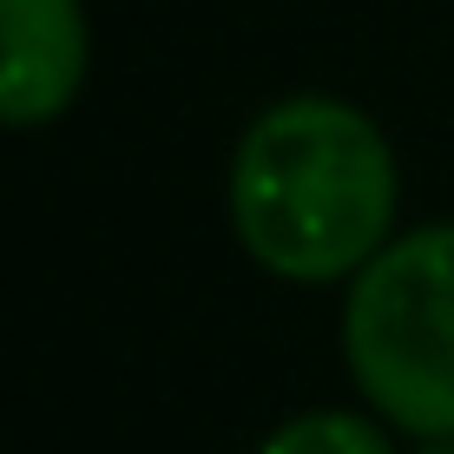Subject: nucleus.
<instances>
[{"mask_svg": "<svg viewBox=\"0 0 454 454\" xmlns=\"http://www.w3.org/2000/svg\"><path fill=\"white\" fill-rule=\"evenodd\" d=\"M421 454H454V442H428V448H421Z\"/></svg>", "mask_w": 454, "mask_h": 454, "instance_id": "5", "label": "nucleus"}, {"mask_svg": "<svg viewBox=\"0 0 454 454\" xmlns=\"http://www.w3.org/2000/svg\"><path fill=\"white\" fill-rule=\"evenodd\" d=\"M342 356L375 415L454 442V224L395 238L349 284Z\"/></svg>", "mask_w": 454, "mask_h": 454, "instance_id": "2", "label": "nucleus"}, {"mask_svg": "<svg viewBox=\"0 0 454 454\" xmlns=\"http://www.w3.org/2000/svg\"><path fill=\"white\" fill-rule=\"evenodd\" d=\"M395 152L369 113L323 92L277 99L250 119L231 159V224L270 277H363L395 231Z\"/></svg>", "mask_w": 454, "mask_h": 454, "instance_id": "1", "label": "nucleus"}, {"mask_svg": "<svg viewBox=\"0 0 454 454\" xmlns=\"http://www.w3.org/2000/svg\"><path fill=\"white\" fill-rule=\"evenodd\" d=\"M86 86L80 0H0V125H46Z\"/></svg>", "mask_w": 454, "mask_h": 454, "instance_id": "3", "label": "nucleus"}, {"mask_svg": "<svg viewBox=\"0 0 454 454\" xmlns=\"http://www.w3.org/2000/svg\"><path fill=\"white\" fill-rule=\"evenodd\" d=\"M257 454H395V448H388V434L363 415L317 409V415H296L284 428H270Z\"/></svg>", "mask_w": 454, "mask_h": 454, "instance_id": "4", "label": "nucleus"}]
</instances>
